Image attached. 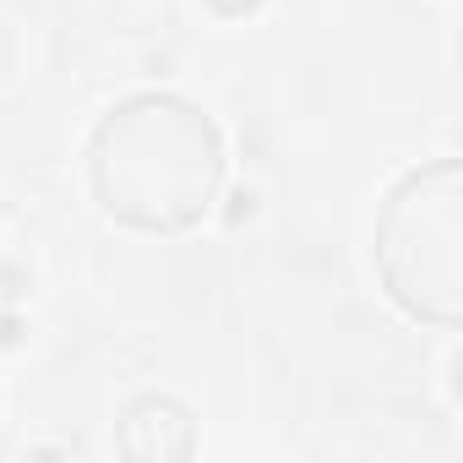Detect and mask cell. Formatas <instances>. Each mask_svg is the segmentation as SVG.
<instances>
[{"mask_svg": "<svg viewBox=\"0 0 463 463\" xmlns=\"http://www.w3.org/2000/svg\"><path fill=\"white\" fill-rule=\"evenodd\" d=\"M257 213V196L251 191H235V196H229V223H246Z\"/></svg>", "mask_w": 463, "mask_h": 463, "instance_id": "cell-5", "label": "cell"}, {"mask_svg": "<svg viewBox=\"0 0 463 463\" xmlns=\"http://www.w3.org/2000/svg\"><path fill=\"white\" fill-rule=\"evenodd\" d=\"M120 452L142 458V463H169V458H191L196 452V420L185 403L164 398V392H142L126 403L120 414Z\"/></svg>", "mask_w": 463, "mask_h": 463, "instance_id": "cell-3", "label": "cell"}, {"mask_svg": "<svg viewBox=\"0 0 463 463\" xmlns=\"http://www.w3.org/2000/svg\"><path fill=\"white\" fill-rule=\"evenodd\" d=\"M218 180L223 137L196 104L175 93H137L93 131V191L104 213L131 229L180 235L202 223Z\"/></svg>", "mask_w": 463, "mask_h": 463, "instance_id": "cell-1", "label": "cell"}, {"mask_svg": "<svg viewBox=\"0 0 463 463\" xmlns=\"http://www.w3.org/2000/svg\"><path fill=\"white\" fill-rule=\"evenodd\" d=\"M23 338H28V327H23L17 317H0V344H6V349H17Z\"/></svg>", "mask_w": 463, "mask_h": 463, "instance_id": "cell-6", "label": "cell"}, {"mask_svg": "<svg viewBox=\"0 0 463 463\" xmlns=\"http://www.w3.org/2000/svg\"><path fill=\"white\" fill-rule=\"evenodd\" d=\"M207 6H213L218 17H251V12L262 6V0H207Z\"/></svg>", "mask_w": 463, "mask_h": 463, "instance_id": "cell-4", "label": "cell"}, {"mask_svg": "<svg viewBox=\"0 0 463 463\" xmlns=\"http://www.w3.org/2000/svg\"><path fill=\"white\" fill-rule=\"evenodd\" d=\"M376 268L387 295L430 327L463 322V169L436 158L403 175L376 218Z\"/></svg>", "mask_w": 463, "mask_h": 463, "instance_id": "cell-2", "label": "cell"}]
</instances>
